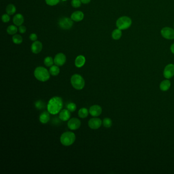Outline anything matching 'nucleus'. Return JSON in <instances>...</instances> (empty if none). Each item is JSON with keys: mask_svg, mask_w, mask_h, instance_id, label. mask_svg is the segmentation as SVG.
<instances>
[{"mask_svg": "<svg viewBox=\"0 0 174 174\" xmlns=\"http://www.w3.org/2000/svg\"><path fill=\"white\" fill-rule=\"evenodd\" d=\"M84 16V15L82 12L81 11H76L74 12L73 13H72L71 18L73 21L78 22V21H81L82 20H83Z\"/></svg>", "mask_w": 174, "mask_h": 174, "instance_id": "4468645a", "label": "nucleus"}, {"mask_svg": "<svg viewBox=\"0 0 174 174\" xmlns=\"http://www.w3.org/2000/svg\"><path fill=\"white\" fill-rule=\"evenodd\" d=\"M71 117L70 111L68 109H63L59 114V118L62 121L68 120Z\"/></svg>", "mask_w": 174, "mask_h": 174, "instance_id": "2eb2a0df", "label": "nucleus"}, {"mask_svg": "<svg viewBox=\"0 0 174 174\" xmlns=\"http://www.w3.org/2000/svg\"><path fill=\"white\" fill-rule=\"evenodd\" d=\"M122 35V30L119 29H116L114 30L112 33V38L114 40H119L120 39Z\"/></svg>", "mask_w": 174, "mask_h": 174, "instance_id": "aec40b11", "label": "nucleus"}, {"mask_svg": "<svg viewBox=\"0 0 174 174\" xmlns=\"http://www.w3.org/2000/svg\"><path fill=\"white\" fill-rule=\"evenodd\" d=\"M67 58L66 56L62 53L57 54L54 58V64L58 67H61L64 65L66 62Z\"/></svg>", "mask_w": 174, "mask_h": 174, "instance_id": "6e6552de", "label": "nucleus"}, {"mask_svg": "<svg viewBox=\"0 0 174 174\" xmlns=\"http://www.w3.org/2000/svg\"><path fill=\"white\" fill-rule=\"evenodd\" d=\"M132 24V20L128 16L120 17L116 22V26L119 29L126 30L129 28Z\"/></svg>", "mask_w": 174, "mask_h": 174, "instance_id": "39448f33", "label": "nucleus"}, {"mask_svg": "<svg viewBox=\"0 0 174 174\" xmlns=\"http://www.w3.org/2000/svg\"><path fill=\"white\" fill-rule=\"evenodd\" d=\"M62 1H66L67 0H62Z\"/></svg>", "mask_w": 174, "mask_h": 174, "instance_id": "e433bc0d", "label": "nucleus"}, {"mask_svg": "<svg viewBox=\"0 0 174 174\" xmlns=\"http://www.w3.org/2000/svg\"><path fill=\"white\" fill-rule=\"evenodd\" d=\"M50 74L47 68L42 67H36L34 72L35 77L41 82H46L49 80L50 78Z\"/></svg>", "mask_w": 174, "mask_h": 174, "instance_id": "f03ea898", "label": "nucleus"}, {"mask_svg": "<svg viewBox=\"0 0 174 174\" xmlns=\"http://www.w3.org/2000/svg\"><path fill=\"white\" fill-rule=\"evenodd\" d=\"M171 51L172 54H174V44H172V46H171Z\"/></svg>", "mask_w": 174, "mask_h": 174, "instance_id": "c9c22d12", "label": "nucleus"}, {"mask_svg": "<svg viewBox=\"0 0 174 174\" xmlns=\"http://www.w3.org/2000/svg\"><path fill=\"white\" fill-rule=\"evenodd\" d=\"M27 29L26 27L25 26L21 25V26H19V28H18V31L21 34H24L26 32Z\"/></svg>", "mask_w": 174, "mask_h": 174, "instance_id": "473e14b6", "label": "nucleus"}, {"mask_svg": "<svg viewBox=\"0 0 174 174\" xmlns=\"http://www.w3.org/2000/svg\"><path fill=\"white\" fill-rule=\"evenodd\" d=\"M88 113V110L86 108H82L78 111V116L82 119H84L87 117Z\"/></svg>", "mask_w": 174, "mask_h": 174, "instance_id": "4be33fe9", "label": "nucleus"}, {"mask_svg": "<svg viewBox=\"0 0 174 174\" xmlns=\"http://www.w3.org/2000/svg\"><path fill=\"white\" fill-rule=\"evenodd\" d=\"M71 82L74 88L77 90H81L85 86L84 79L79 74H75L71 77Z\"/></svg>", "mask_w": 174, "mask_h": 174, "instance_id": "20e7f679", "label": "nucleus"}, {"mask_svg": "<svg viewBox=\"0 0 174 174\" xmlns=\"http://www.w3.org/2000/svg\"><path fill=\"white\" fill-rule=\"evenodd\" d=\"M18 29L16 27V26L15 25H10L8 26V28L7 29V32L8 34L10 35H15L18 32Z\"/></svg>", "mask_w": 174, "mask_h": 174, "instance_id": "b1692460", "label": "nucleus"}, {"mask_svg": "<svg viewBox=\"0 0 174 174\" xmlns=\"http://www.w3.org/2000/svg\"><path fill=\"white\" fill-rule=\"evenodd\" d=\"M161 35L167 39H174V30L169 27H164L161 30Z\"/></svg>", "mask_w": 174, "mask_h": 174, "instance_id": "0eeeda50", "label": "nucleus"}, {"mask_svg": "<svg viewBox=\"0 0 174 174\" xmlns=\"http://www.w3.org/2000/svg\"><path fill=\"white\" fill-rule=\"evenodd\" d=\"M13 23L16 26H20L22 25L24 22V18L23 15L20 13L16 14L13 18Z\"/></svg>", "mask_w": 174, "mask_h": 174, "instance_id": "dca6fc26", "label": "nucleus"}, {"mask_svg": "<svg viewBox=\"0 0 174 174\" xmlns=\"http://www.w3.org/2000/svg\"><path fill=\"white\" fill-rule=\"evenodd\" d=\"M103 125L105 128H110L112 125V120L108 117H106L103 120Z\"/></svg>", "mask_w": 174, "mask_h": 174, "instance_id": "bb28decb", "label": "nucleus"}, {"mask_svg": "<svg viewBox=\"0 0 174 174\" xmlns=\"http://www.w3.org/2000/svg\"><path fill=\"white\" fill-rule=\"evenodd\" d=\"M50 119V116L49 111H44L39 116V121L42 124H47Z\"/></svg>", "mask_w": 174, "mask_h": 174, "instance_id": "f3484780", "label": "nucleus"}, {"mask_svg": "<svg viewBox=\"0 0 174 174\" xmlns=\"http://www.w3.org/2000/svg\"><path fill=\"white\" fill-rule=\"evenodd\" d=\"M76 140L75 134L72 132H64L60 136V142L65 146H70L73 144Z\"/></svg>", "mask_w": 174, "mask_h": 174, "instance_id": "7ed1b4c3", "label": "nucleus"}, {"mask_svg": "<svg viewBox=\"0 0 174 174\" xmlns=\"http://www.w3.org/2000/svg\"><path fill=\"white\" fill-rule=\"evenodd\" d=\"M47 5L51 6L57 5L60 2V0H45Z\"/></svg>", "mask_w": 174, "mask_h": 174, "instance_id": "c756f323", "label": "nucleus"}, {"mask_svg": "<svg viewBox=\"0 0 174 174\" xmlns=\"http://www.w3.org/2000/svg\"><path fill=\"white\" fill-rule=\"evenodd\" d=\"M73 21L67 17H63L58 21V26L63 30H69L73 25Z\"/></svg>", "mask_w": 174, "mask_h": 174, "instance_id": "423d86ee", "label": "nucleus"}, {"mask_svg": "<svg viewBox=\"0 0 174 174\" xmlns=\"http://www.w3.org/2000/svg\"><path fill=\"white\" fill-rule=\"evenodd\" d=\"M54 63V61L53 60V59L52 58V57L48 56V57H46V58H44V65L47 66V67H52V65H53Z\"/></svg>", "mask_w": 174, "mask_h": 174, "instance_id": "a878e982", "label": "nucleus"}, {"mask_svg": "<svg viewBox=\"0 0 174 174\" xmlns=\"http://www.w3.org/2000/svg\"><path fill=\"white\" fill-rule=\"evenodd\" d=\"M16 7L13 4H9L6 7V11L7 14L9 15H13L16 12Z\"/></svg>", "mask_w": 174, "mask_h": 174, "instance_id": "5701e85b", "label": "nucleus"}, {"mask_svg": "<svg viewBox=\"0 0 174 174\" xmlns=\"http://www.w3.org/2000/svg\"><path fill=\"white\" fill-rule=\"evenodd\" d=\"M81 122L77 118H72L68 120L67 126L68 128L72 130H77L81 126Z\"/></svg>", "mask_w": 174, "mask_h": 174, "instance_id": "1a4fd4ad", "label": "nucleus"}, {"mask_svg": "<svg viewBox=\"0 0 174 174\" xmlns=\"http://www.w3.org/2000/svg\"><path fill=\"white\" fill-rule=\"evenodd\" d=\"M63 100L59 97H54L51 98L47 105L48 111L50 114L56 115L61 111L63 107Z\"/></svg>", "mask_w": 174, "mask_h": 174, "instance_id": "f257e3e1", "label": "nucleus"}, {"mask_svg": "<svg viewBox=\"0 0 174 174\" xmlns=\"http://www.w3.org/2000/svg\"><path fill=\"white\" fill-rule=\"evenodd\" d=\"M85 61H86V59H85V57L84 56H78L75 59V65L78 68H80L84 65Z\"/></svg>", "mask_w": 174, "mask_h": 174, "instance_id": "a211bd4d", "label": "nucleus"}, {"mask_svg": "<svg viewBox=\"0 0 174 174\" xmlns=\"http://www.w3.org/2000/svg\"><path fill=\"white\" fill-rule=\"evenodd\" d=\"M67 109L70 112H74L77 109L76 105L74 103H70L67 105Z\"/></svg>", "mask_w": 174, "mask_h": 174, "instance_id": "c85d7f7f", "label": "nucleus"}, {"mask_svg": "<svg viewBox=\"0 0 174 174\" xmlns=\"http://www.w3.org/2000/svg\"><path fill=\"white\" fill-rule=\"evenodd\" d=\"M29 38L31 41H36V40L38 39V36H37V35L35 33H32L30 35Z\"/></svg>", "mask_w": 174, "mask_h": 174, "instance_id": "72a5a7b5", "label": "nucleus"}, {"mask_svg": "<svg viewBox=\"0 0 174 174\" xmlns=\"http://www.w3.org/2000/svg\"><path fill=\"white\" fill-rule=\"evenodd\" d=\"M12 41L15 44H21L23 42V38L19 34H15L12 37Z\"/></svg>", "mask_w": 174, "mask_h": 174, "instance_id": "393cba45", "label": "nucleus"}, {"mask_svg": "<svg viewBox=\"0 0 174 174\" xmlns=\"http://www.w3.org/2000/svg\"><path fill=\"white\" fill-rule=\"evenodd\" d=\"M163 76L166 79H170L174 76V64H169L166 65L163 71Z\"/></svg>", "mask_w": 174, "mask_h": 174, "instance_id": "9b49d317", "label": "nucleus"}, {"mask_svg": "<svg viewBox=\"0 0 174 174\" xmlns=\"http://www.w3.org/2000/svg\"><path fill=\"white\" fill-rule=\"evenodd\" d=\"M42 49V43L39 41H35L31 45V51L34 54H37L41 51Z\"/></svg>", "mask_w": 174, "mask_h": 174, "instance_id": "ddd939ff", "label": "nucleus"}, {"mask_svg": "<svg viewBox=\"0 0 174 174\" xmlns=\"http://www.w3.org/2000/svg\"><path fill=\"white\" fill-rule=\"evenodd\" d=\"M89 112L91 116L96 117L101 115L102 112V109L99 105H94L90 107Z\"/></svg>", "mask_w": 174, "mask_h": 174, "instance_id": "f8f14e48", "label": "nucleus"}, {"mask_svg": "<svg viewBox=\"0 0 174 174\" xmlns=\"http://www.w3.org/2000/svg\"><path fill=\"white\" fill-rule=\"evenodd\" d=\"M2 20L4 23H8L10 21V17L8 14H4L2 16Z\"/></svg>", "mask_w": 174, "mask_h": 174, "instance_id": "2f4dec72", "label": "nucleus"}, {"mask_svg": "<svg viewBox=\"0 0 174 174\" xmlns=\"http://www.w3.org/2000/svg\"><path fill=\"white\" fill-rule=\"evenodd\" d=\"M102 121L99 118L94 117L90 119L88 121V126L92 129H98L101 127Z\"/></svg>", "mask_w": 174, "mask_h": 174, "instance_id": "9d476101", "label": "nucleus"}, {"mask_svg": "<svg viewBox=\"0 0 174 174\" xmlns=\"http://www.w3.org/2000/svg\"><path fill=\"white\" fill-rule=\"evenodd\" d=\"M81 1L82 3L86 4L89 3L91 1V0H81Z\"/></svg>", "mask_w": 174, "mask_h": 174, "instance_id": "f704fd0d", "label": "nucleus"}, {"mask_svg": "<svg viewBox=\"0 0 174 174\" xmlns=\"http://www.w3.org/2000/svg\"><path fill=\"white\" fill-rule=\"evenodd\" d=\"M81 0H72L71 4H72V6L74 8H78L81 6Z\"/></svg>", "mask_w": 174, "mask_h": 174, "instance_id": "7c9ffc66", "label": "nucleus"}, {"mask_svg": "<svg viewBox=\"0 0 174 174\" xmlns=\"http://www.w3.org/2000/svg\"><path fill=\"white\" fill-rule=\"evenodd\" d=\"M45 105L46 104H45V103L44 102H43L41 100H38L35 102V106L37 109L41 110V109H44V108L46 107Z\"/></svg>", "mask_w": 174, "mask_h": 174, "instance_id": "cd10ccee", "label": "nucleus"}, {"mask_svg": "<svg viewBox=\"0 0 174 174\" xmlns=\"http://www.w3.org/2000/svg\"><path fill=\"white\" fill-rule=\"evenodd\" d=\"M49 72L52 76H56L60 73V69L59 68L58 66L57 65H52L50 68Z\"/></svg>", "mask_w": 174, "mask_h": 174, "instance_id": "412c9836", "label": "nucleus"}, {"mask_svg": "<svg viewBox=\"0 0 174 174\" xmlns=\"http://www.w3.org/2000/svg\"><path fill=\"white\" fill-rule=\"evenodd\" d=\"M171 87V82L169 80H164L160 84V88L163 91H167Z\"/></svg>", "mask_w": 174, "mask_h": 174, "instance_id": "6ab92c4d", "label": "nucleus"}]
</instances>
